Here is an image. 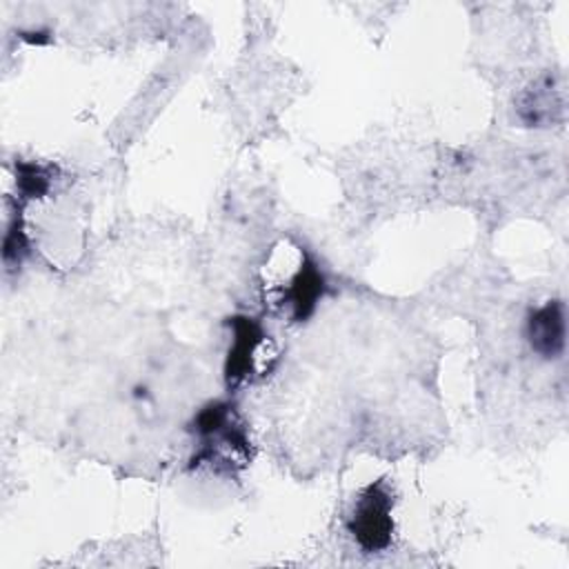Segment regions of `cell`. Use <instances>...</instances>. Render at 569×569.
Masks as SVG:
<instances>
[{
    "mask_svg": "<svg viewBox=\"0 0 569 569\" xmlns=\"http://www.w3.org/2000/svg\"><path fill=\"white\" fill-rule=\"evenodd\" d=\"M196 431V467H211L218 473L242 471L251 462V438L238 407L216 400L198 411Z\"/></svg>",
    "mask_w": 569,
    "mask_h": 569,
    "instance_id": "6da1fadb",
    "label": "cell"
},
{
    "mask_svg": "<svg viewBox=\"0 0 569 569\" xmlns=\"http://www.w3.org/2000/svg\"><path fill=\"white\" fill-rule=\"evenodd\" d=\"M231 345L227 351L224 380L227 387L236 389L247 382L267 378L278 362V345L264 331V327L247 316L231 318Z\"/></svg>",
    "mask_w": 569,
    "mask_h": 569,
    "instance_id": "7a4b0ae2",
    "label": "cell"
},
{
    "mask_svg": "<svg viewBox=\"0 0 569 569\" xmlns=\"http://www.w3.org/2000/svg\"><path fill=\"white\" fill-rule=\"evenodd\" d=\"M393 498L385 480L367 485L356 498L349 516V533L365 551H382L391 545L393 536Z\"/></svg>",
    "mask_w": 569,
    "mask_h": 569,
    "instance_id": "3957f363",
    "label": "cell"
},
{
    "mask_svg": "<svg viewBox=\"0 0 569 569\" xmlns=\"http://www.w3.org/2000/svg\"><path fill=\"white\" fill-rule=\"evenodd\" d=\"M325 293V276L307 251H298L296 269L271 287V302L291 320H305Z\"/></svg>",
    "mask_w": 569,
    "mask_h": 569,
    "instance_id": "277c9868",
    "label": "cell"
},
{
    "mask_svg": "<svg viewBox=\"0 0 569 569\" xmlns=\"http://www.w3.org/2000/svg\"><path fill=\"white\" fill-rule=\"evenodd\" d=\"M565 305L549 300L527 320V338L531 349L542 358H558L565 351Z\"/></svg>",
    "mask_w": 569,
    "mask_h": 569,
    "instance_id": "5b68a950",
    "label": "cell"
},
{
    "mask_svg": "<svg viewBox=\"0 0 569 569\" xmlns=\"http://www.w3.org/2000/svg\"><path fill=\"white\" fill-rule=\"evenodd\" d=\"M520 118L533 127H547L553 122V116L562 111L560 89H553L551 78L533 82L518 100Z\"/></svg>",
    "mask_w": 569,
    "mask_h": 569,
    "instance_id": "8992f818",
    "label": "cell"
},
{
    "mask_svg": "<svg viewBox=\"0 0 569 569\" xmlns=\"http://www.w3.org/2000/svg\"><path fill=\"white\" fill-rule=\"evenodd\" d=\"M49 169L33 164V162H20L18 164V189L24 198H38L49 189Z\"/></svg>",
    "mask_w": 569,
    "mask_h": 569,
    "instance_id": "52a82bcc",
    "label": "cell"
}]
</instances>
